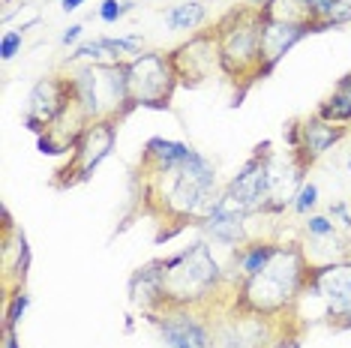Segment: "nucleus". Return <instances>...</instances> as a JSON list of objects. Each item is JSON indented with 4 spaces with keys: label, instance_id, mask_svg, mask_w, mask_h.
Returning <instances> with one entry per match:
<instances>
[{
    "label": "nucleus",
    "instance_id": "obj_1",
    "mask_svg": "<svg viewBox=\"0 0 351 348\" xmlns=\"http://www.w3.org/2000/svg\"><path fill=\"white\" fill-rule=\"evenodd\" d=\"M132 204L138 216L159 225L156 243L171 240L189 225L202 228L219 204L217 169L198 150H189L178 160L141 150L138 169L132 174Z\"/></svg>",
    "mask_w": 351,
    "mask_h": 348
},
{
    "label": "nucleus",
    "instance_id": "obj_2",
    "mask_svg": "<svg viewBox=\"0 0 351 348\" xmlns=\"http://www.w3.org/2000/svg\"><path fill=\"white\" fill-rule=\"evenodd\" d=\"M313 264L300 243H279L274 258L258 273L243 276L231 286V306L258 315L298 312V303L306 291Z\"/></svg>",
    "mask_w": 351,
    "mask_h": 348
},
{
    "label": "nucleus",
    "instance_id": "obj_3",
    "mask_svg": "<svg viewBox=\"0 0 351 348\" xmlns=\"http://www.w3.org/2000/svg\"><path fill=\"white\" fill-rule=\"evenodd\" d=\"M210 30L217 39L219 73L234 84V105H241L250 87L265 78V66H261L265 12H261V6L246 0V6L228 10Z\"/></svg>",
    "mask_w": 351,
    "mask_h": 348
},
{
    "label": "nucleus",
    "instance_id": "obj_4",
    "mask_svg": "<svg viewBox=\"0 0 351 348\" xmlns=\"http://www.w3.org/2000/svg\"><path fill=\"white\" fill-rule=\"evenodd\" d=\"M75 93L90 121H126L132 114L126 90V63H69Z\"/></svg>",
    "mask_w": 351,
    "mask_h": 348
},
{
    "label": "nucleus",
    "instance_id": "obj_5",
    "mask_svg": "<svg viewBox=\"0 0 351 348\" xmlns=\"http://www.w3.org/2000/svg\"><path fill=\"white\" fill-rule=\"evenodd\" d=\"M178 73H174L171 54L165 51H141L126 60V90H130V108H171L174 90H178Z\"/></svg>",
    "mask_w": 351,
    "mask_h": 348
},
{
    "label": "nucleus",
    "instance_id": "obj_6",
    "mask_svg": "<svg viewBox=\"0 0 351 348\" xmlns=\"http://www.w3.org/2000/svg\"><path fill=\"white\" fill-rule=\"evenodd\" d=\"M117 121H93L75 141L66 165L51 177L54 189H75L93 177V171L108 160V153L117 145Z\"/></svg>",
    "mask_w": 351,
    "mask_h": 348
},
{
    "label": "nucleus",
    "instance_id": "obj_7",
    "mask_svg": "<svg viewBox=\"0 0 351 348\" xmlns=\"http://www.w3.org/2000/svg\"><path fill=\"white\" fill-rule=\"evenodd\" d=\"M306 295L324 300V319L330 324L351 327V261H330L313 267L303 297Z\"/></svg>",
    "mask_w": 351,
    "mask_h": 348
},
{
    "label": "nucleus",
    "instance_id": "obj_8",
    "mask_svg": "<svg viewBox=\"0 0 351 348\" xmlns=\"http://www.w3.org/2000/svg\"><path fill=\"white\" fill-rule=\"evenodd\" d=\"M159 327L165 348H217L210 310H165L147 315Z\"/></svg>",
    "mask_w": 351,
    "mask_h": 348
},
{
    "label": "nucleus",
    "instance_id": "obj_9",
    "mask_svg": "<svg viewBox=\"0 0 351 348\" xmlns=\"http://www.w3.org/2000/svg\"><path fill=\"white\" fill-rule=\"evenodd\" d=\"M282 136H285V145L298 153V160L306 165V169H313L327 150L348 136V126L330 123V121H324V117L313 114V117H294V121H289Z\"/></svg>",
    "mask_w": 351,
    "mask_h": 348
},
{
    "label": "nucleus",
    "instance_id": "obj_10",
    "mask_svg": "<svg viewBox=\"0 0 351 348\" xmlns=\"http://www.w3.org/2000/svg\"><path fill=\"white\" fill-rule=\"evenodd\" d=\"M75 102V84L73 75H45L39 78L30 90L25 126L36 136H43L49 126L60 121V114Z\"/></svg>",
    "mask_w": 351,
    "mask_h": 348
},
{
    "label": "nucleus",
    "instance_id": "obj_11",
    "mask_svg": "<svg viewBox=\"0 0 351 348\" xmlns=\"http://www.w3.org/2000/svg\"><path fill=\"white\" fill-rule=\"evenodd\" d=\"M306 165L298 160L291 147L270 150L267 156V189H265V208L261 213H282L289 204H294L298 192L306 184Z\"/></svg>",
    "mask_w": 351,
    "mask_h": 348
},
{
    "label": "nucleus",
    "instance_id": "obj_12",
    "mask_svg": "<svg viewBox=\"0 0 351 348\" xmlns=\"http://www.w3.org/2000/svg\"><path fill=\"white\" fill-rule=\"evenodd\" d=\"M169 54H171V63H174V73H178V82L183 87L204 84V78L210 75V69L219 66L213 30H198L195 36H189V42L171 49Z\"/></svg>",
    "mask_w": 351,
    "mask_h": 348
},
{
    "label": "nucleus",
    "instance_id": "obj_13",
    "mask_svg": "<svg viewBox=\"0 0 351 348\" xmlns=\"http://www.w3.org/2000/svg\"><path fill=\"white\" fill-rule=\"evenodd\" d=\"M306 34H313L309 27L298 25H282V21H267L265 18V34H261V66H265V78L276 69V63L289 54L294 45L300 42Z\"/></svg>",
    "mask_w": 351,
    "mask_h": 348
},
{
    "label": "nucleus",
    "instance_id": "obj_14",
    "mask_svg": "<svg viewBox=\"0 0 351 348\" xmlns=\"http://www.w3.org/2000/svg\"><path fill=\"white\" fill-rule=\"evenodd\" d=\"M202 232L210 237L213 243H222V247H231V249L243 247L246 243V216L213 208V213L202 223Z\"/></svg>",
    "mask_w": 351,
    "mask_h": 348
},
{
    "label": "nucleus",
    "instance_id": "obj_15",
    "mask_svg": "<svg viewBox=\"0 0 351 348\" xmlns=\"http://www.w3.org/2000/svg\"><path fill=\"white\" fill-rule=\"evenodd\" d=\"M318 117L330 123H348L351 121V73H346L333 84V90L322 99V105L315 108Z\"/></svg>",
    "mask_w": 351,
    "mask_h": 348
},
{
    "label": "nucleus",
    "instance_id": "obj_16",
    "mask_svg": "<svg viewBox=\"0 0 351 348\" xmlns=\"http://www.w3.org/2000/svg\"><path fill=\"white\" fill-rule=\"evenodd\" d=\"M204 18H207V12H204V6L198 3V0L171 6V10L165 12V25H169L171 30H198L204 25Z\"/></svg>",
    "mask_w": 351,
    "mask_h": 348
},
{
    "label": "nucleus",
    "instance_id": "obj_17",
    "mask_svg": "<svg viewBox=\"0 0 351 348\" xmlns=\"http://www.w3.org/2000/svg\"><path fill=\"white\" fill-rule=\"evenodd\" d=\"M27 303H30V295L25 288L10 291V295H6V310H3V324L6 327H19V321H21V315H25Z\"/></svg>",
    "mask_w": 351,
    "mask_h": 348
},
{
    "label": "nucleus",
    "instance_id": "obj_18",
    "mask_svg": "<svg viewBox=\"0 0 351 348\" xmlns=\"http://www.w3.org/2000/svg\"><path fill=\"white\" fill-rule=\"evenodd\" d=\"M348 21H351V0H330V6L324 12V30L348 25Z\"/></svg>",
    "mask_w": 351,
    "mask_h": 348
},
{
    "label": "nucleus",
    "instance_id": "obj_19",
    "mask_svg": "<svg viewBox=\"0 0 351 348\" xmlns=\"http://www.w3.org/2000/svg\"><path fill=\"white\" fill-rule=\"evenodd\" d=\"M132 6H135V3H130V0H126V3H123V0H106V3L99 6V18L106 21V25H114V21L123 18V15L130 12Z\"/></svg>",
    "mask_w": 351,
    "mask_h": 348
},
{
    "label": "nucleus",
    "instance_id": "obj_20",
    "mask_svg": "<svg viewBox=\"0 0 351 348\" xmlns=\"http://www.w3.org/2000/svg\"><path fill=\"white\" fill-rule=\"evenodd\" d=\"M315 201H318V186L315 184H303L298 199H294V210H298L300 216H306V213L315 208Z\"/></svg>",
    "mask_w": 351,
    "mask_h": 348
},
{
    "label": "nucleus",
    "instance_id": "obj_21",
    "mask_svg": "<svg viewBox=\"0 0 351 348\" xmlns=\"http://www.w3.org/2000/svg\"><path fill=\"white\" fill-rule=\"evenodd\" d=\"M21 30H6L3 34V39H0V58L3 60H12L15 54H19V49H21Z\"/></svg>",
    "mask_w": 351,
    "mask_h": 348
},
{
    "label": "nucleus",
    "instance_id": "obj_22",
    "mask_svg": "<svg viewBox=\"0 0 351 348\" xmlns=\"http://www.w3.org/2000/svg\"><path fill=\"white\" fill-rule=\"evenodd\" d=\"M306 232L313 237H333V234H337V225H333L327 216H309Z\"/></svg>",
    "mask_w": 351,
    "mask_h": 348
},
{
    "label": "nucleus",
    "instance_id": "obj_23",
    "mask_svg": "<svg viewBox=\"0 0 351 348\" xmlns=\"http://www.w3.org/2000/svg\"><path fill=\"white\" fill-rule=\"evenodd\" d=\"M82 34H84V27L82 25H73V27H66V34L60 36V42L63 45H75L78 39H82Z\"/></svg>",
    "mask_w": 351,
    "mask_h": 348
},
{
    "label": "nucleus",
    "instance_id": "obj_24",
    "mask_svg": "<svg viewBox=\"0 0 351 348\" xmlns=\"http://www.w3.org/2000/svg\"><path fill=\"white\" fill-rule=\"evenodd\" d=\"M330 216L342 219V225H348V228H351V213H348V208H346V204H342V201L330 204Z\"/></svg>",
    "mask_w": 351,
    "mask_h": 348
},
{
    "label": "nucleus",
    "instance_id": "obj_25",
    "mask_svg": "<svg viewBox=\"0 0 351 348\" xmlns=\"http://www.w3.org/2000/svg\"><path fill=\"white\" fill-rule=\"evenodd\" d=\"M3 348H19V343H15V327H6V324H3Z\"/></svg>",
    "mask_w": 351,
    "mask_h": 348
},
{
    "label": "nucleus",
    "instance_id": "obj_26",
    "mask_svg": "<svg viewBox=\"0 0 351 348\" xmlns=\"http://www.w3.org/2000/svg\"><path fill=\"white\" fill-rule=\"evenodd\" d=\"M84 0H60V6H63V12H75L78 6H82Z\"/></svg>",
    "mask_w": 351,
    "mask_h": 348
},
{
    "label": "nucleus",
    "instance_id": "obj_27",
    "mask_svg": "<svg viewBox=\"0 0 351 348\" xmlns=\"http://www.w3.org/2000/svg\"><path fill=\"white\" fill-rule=\"evenodd\" d=\"M348 171H351V156H348Z\"/></svg>",
    "mask_w": 351,
    "mask_h": 348
}]
</instances>
